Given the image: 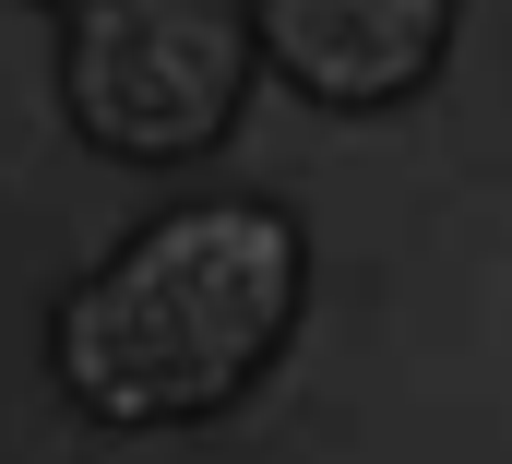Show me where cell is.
Instances as JSON below:
<instances>
[{
    "instance_id": "1",
    "label": "cell",
    "mask_w": 512,
    "mask_h": 464,
    "mask_svg": "<svg viewBox=\"0 0 512 464\" xmlns=\"http://www.w3.org/2000/svg\"><path fill=\"white\" fill-rule=\"evenodd\" d=\"M310 250L274 203H179L120 238L48 322V369L96 429H203L298 334Z\"/></svg>"
},
{
    "instance_id": "2",
    "label": "cell",
    "mask_w": 512,
    "mask_h": 464,
    "mask_svg": "<svg viewBox=\"0 0 512 464\" xmlns=\"http://www.w3.org/2000/svg\"><path fill=\"white\" fill-rule=\"evenodd\" d=\"M60 96L72 131L120 167L215 155L227 119L251 108V24L239 0H72Z\"/></svg>"
},
{
    "instance_id": "3",
    "label": "cell",
    "mask_w": 512,
    "mask_h": 464,
    "mask_svg": "<svg viewBox=\"0 0 512 464\" xmlns=\"http://www.w3.org/2000/svg\"><path fill=\"white\" fill-rule=\"evenodd\" d=\"M251 60H274L322 108H393L441 72L453 0H251Z\"/></svg>"
}]
</instances>
